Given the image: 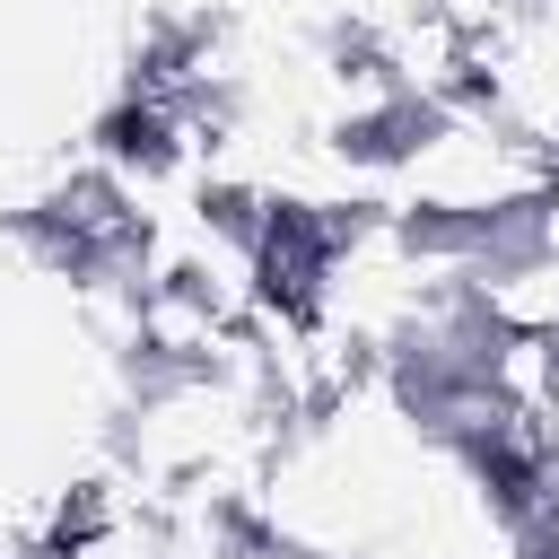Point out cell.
I'll list each match as a JSON object with an SVG mask.
<instances>
[{"label":"cell","mask_w":559,"mask_h":559,"mask_svg":"<svg viewBox=\"0 0 559 559\" xmlns=\"http://www.w3.org/2000/svg\"><path fill=\"white\" fill-rule=\"evenodd\" d=\"M542 445L559 463V341H550V384H542Z\"/></svg>","instance_id":"6da1fadb"}]
</instances>
